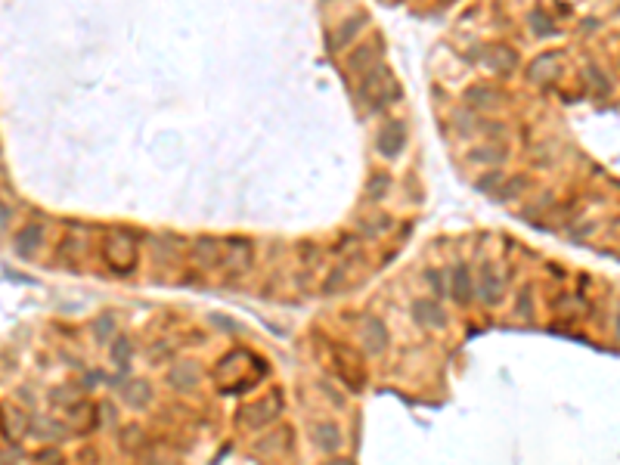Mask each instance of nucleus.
<instances>
[{"label":"nucleus","mask_w":620,"mask_h":465,"mask_svg":"<svg viewBox=\"0 0 620 465\" xmlns=\"http://www.w3.org/2000/svg\"><path fill=\"white\" fill-rule=\"evenodd\" d=\"M105 254H109V264L118 273H127L136 260V245L127 233H112L109 242H105Z\"/></svg>","instance_id":"nucleus-2"},{"label":"nucleus","mask_w":620,"mask_h":465,"mask_svg":"<svg viewBox=\"0 0 620 465\" xmlns=\"http://www.w3.org/2000/svg\"><path fill=\"white\" fill-rule=\"evenodd\" d=\"M3 428H6V434H10V437H12V434H16V437H19V434H25V415L19 413L16 406H10L3 413Z\"/></svg>","instance_id":"nucleus-15"},{"label":"nucleus","mask_w":620,"mask_h":465,"mask_svg":"<svg viewBox=\"0 0 620 465\" xmlns=\"http://www.w3.org/2000/svg\"><path fill=\"white\" fill-rule=\"evenodd\" d=\"M558 74V53H546L539 56L530 65V81H549Z\"/></svg>","instance_id":"nucleus-9"},{"label":"nucleus","mask_w":620,"mask_h":465,"mask_svg":"<svg viewBox=\"0 0 620 465\" xmlns=\"http://www.w3.org/2000/svg\"><path fill=\"white\" fill-rule=\"evenodd\" d=\"M279 403H282V397L273 391L270 397H264V400H258V403H251V406L242 409L239 422H242V425H251V428L267 425V422H273L279 415Z\"/></svg>","instance_id":"nucleus-3"},{"label":"nucleus","mask_w":620,"mask_h":465,"mask_svg":"<svg viewBox=\"0 0 620 465\" xmlns=\"http://www.w3.org/2000/svg\"><path fill=\"white\" fill-rule=\"evenodd\" d=\"M313 437H316V444H320L326 453H335V450H338V444H341L338 428H332V425H320Z\"/></svg>","instance_id":"nucleus-12"},{"label":"nucleus","mask_w":620,"mask_h":465,"mask_svg":"<svg viewBox=\"0 0 620 465\" xmlns=\"http://www.w3.org/2000/svg\"><path fill=\"white\" fill-rule=\"evenodd\" d=\"M413 316L422 322V326H437V329L446 326V316L440 313V307H437V304H431V301H419V304H415Z\"/></svg>","instance_id":"nucleus-7"},{"label":"nucleus","mask_w":620,"mask_h":465,"mask_svg":"<svg viewBox=\"0 0 620 465\" xmlns=\"http://www.w3.org/2000/svg\"><path fill=\"white\" fill-rule=\"evenodd\" d=\"M468 99L475 103V99H481V103H490V105H499V93H493V90H484V87H475V90H468Z\"/></svg>","instance_id":"nucleus-17"},{"label":"nucleus","mask_w":620,"mask_h":465,"mask_svg":"<svg viewBox=\"0 0 620 465\" xmlns=\"http://www.w3.org/2000/svg\"><path fill=\"white\" fill-rule=\"evenodd\" d=\"M453 295H456V301L468 304L471 301V282H468V270L465 267H456V273H453Z\"/></svg>","instance_id":"nucleus-10"},{"label":"nucleus","mask_w":620,"mask_h":465,"mask_svg":"<svg viewBox=\"0 0 620 465\" xmlns=\"http://www.w3.org/2000/svg\"><path fill=\"white\" fill-rule=\"evenodd\" d=\"M37 242H41V229H37V227H25L22 233L16 236V251L19 254H31L37 248Z\"/></svg>","instance_id":"nucleus-11"},{"label":"nucleus","mask_w":620,"mask_h":465,"mask_svg":"<svg viewBox=\"0 0 620 465\" xmlns=\"http://www.w3.org/2000/svg\"><path fill=\"white\" fill-rule=\"evenodd\" d=\"M329 465H351V462H347V459H338V456H335V459H332V462H329Z\"/></svg>","instance_id":"nucleus-20"},{"label":"nucleus","mask_w":620,"mask_h":465,"mask_svg":"<svg viewBox=\"0 0 620 465\" xmlns=\"http://www.w3.org/2000/svg\"><path fill=\"white\" fill-rule=\"evenodd\" d=\"M375 43H378V41H372L369 47H363V50H360V53H353V59H351V72H366V68L372 65V59H369V50L375 47Z\"/></svg>","instance_id":"nucleus-16"},{"label":"nucleus","mask_w":620,"mask_h":465,"mask_svg":"<svg viewBox=\"0 0 620 465\" xmlns=\"http://www.w3.org/2000/svg\"><path fill=\"white\" fill-rule=\"evenodd\" d=\"M34 462L37 465H62V456L56 450H43V453H37V456H34Z\"/></svg>","instance_id":"nucleus-18"},{"label":"nucleus","mask_w":620,"mask_h":465,"mask_svg":"<svg viewBox=\"0 0 620 465\" xmlns=\"http://www.w3.org/2000/svg\"><path fill=\"white\" fill-rule=\"evenodd\" d=\"M167 382L174 388H192L198 382V366L196 363H177L171 372H167Z\"/></svg>","instance_id":"nucleus-6"},{"label":"nucleus","mask_w":620,"mask_h":465,"mask_svg":"<svg viewBox=\"0 0 620 465\" xmlns=\"http://www.w3.org/2000/svg\"><path fill=\"white\" fill-rule=\"evenodd\" d=\"M149 397H152V388H149L146 382H134L127 391H124V400L134 403V406H143V403H149Z\"/></svg>","instance_id":"nucleus-13"},{"label":"nucleus","mask_w":620,"mask_h":465,"mask_svg":"<svg viewBox=\"0 0 620 465\" xmlns=\"http://www.w3.org/2000/svg\"><path fill=\"white\" fill-rule=\"evenodd\" d=\"M227 267L229 270H236V273H242V270H248L251 267V245L248 242H229V260H227Z\"/></svg>","instance_id":"nucleus-8"},{"label":"nucleus","mask_w":620,"mask_h":465,"mask_svg":"<svg viewBox=\"0 0 620 465\" xmlns=\"http://www.w3.org/2000/svg\"><path fill=\"white\" fill-rule=\"evenodd\" d=\"M112 357H115L121 366L127 363V338H118L115 341V347H112Z\"/></svg>","instance_id":"nucleus-19"},{"label":"nucleus","mask_w":620,"mask_h":465,"mask_svg":"<svg viewBox=\"0 0 620 465\" xmlns=\"http://www.w3.org/2000/svg\"><path fill=\"white\" fill-rule=\"evenodd\" d=\"M487 53L490 56H499V59H490V65L499 68V72H512V68H515V53H512V50H506V47H487Z\"/></svg>","instance_id":"nucleus-14"},{"label":"nucleus","mask_w":620,"mask_h":465,"mask_svg":"<svg viewBox=\"0 0 620 465\" xmlns=\"http://www.w3.org/2000/svg\"><path fill=\"white\" fill-rule=\"evenodd\" d=\"M403 140H406V136H403V124H400V121H391L388 127L382 130V140H378V149H382V152L388 155V158H394V155L403 149Z\"/></svg>","instance_id":"nucleus-5"},{"label":"nucleus","mask_w":620,"mask_h":465,"mask_svg":"<svg viewBox=\"0 0 620 465\" xmlns=\"http://www.w3.org/2000/svg\"><path fill=\"white\" fill-rule=\"evenodd\" d=\"M363 341H366V351L369 353H382L384 344H388V335H384V326L372 316L363 320Z\"/></svg>","instance_id":"nucleus-4"},{"label":"nucleus","mask_w":620,"mask_h":465,"mask_svg":"<svg viewBox=\"0 0 620 465\" xmlns=\"http://www.w3.org/2000/svg\"><path fill=\"white\" fill-rule=\"evenodd\" d=\"M360 93H363V99H369L372 105H384V103H391V99L400 96V90H397L394 78H391V74L384 72L382 65H378L375 72L366 74V81H363V87H360Z\"/></svg>","instance_id":"nucleus-1"}]
</instances>
